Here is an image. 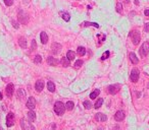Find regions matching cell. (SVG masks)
I'll return each instance as SVG.
<instances>
[{"label":"cell","instance_id":"1","mask_svg":"<svg viewBox=\"0 0 149 130\" xmlns=\"http://www.w3.org/2000/svg\"><path fill=\"white\" fill-rule=\"evenodd\" d=\"M64 109H65V106L64 104L61 103V102H56L54 104V112L58 115V116H61L63 113H64Z\"/></svg>","mask_w":149,"mask_h":130},{"label":"cell","instance_id":"2","mask_svg":"<svg viewBox=\"0 0 149 130\" xmlns=\"http://www.w3.org/2000/svg\"><path fill=\"white\" fill-rule=\"evenodd\" d=\"M130 38L132 39V42L134 45H138L140 40H141V36H140V33L138 31H132L130 33Z\"/></svg>","mask_w":149,"mask_h":130},{"label":"cell","instance_id":"3","mask_svg":"<svg viewBox=\"0 0 149 130\" xmlns=\"http://www.w3.org/2000/svg\"><path fill=\"white\" fill-rule=\"evenodd\" d=\"M139 53H140V55L142 57L147 56V54L149 53V42L146 41V42H144L142 44V46H141V48L139 50Z\"/></svg>","mask_w":149,"mask_h":130},{"label":"cell","instance_id":"4","mask_svg":"<svg viewBox=\"0 0 149 130\" xmlns=\"http://www.w3.org/2000/svg\"><path fill=\"white\" fill-rule=\"evenodd\" d=\"M15 123V117H14V114L12 112H9L7 114V117H6V125L7 127H11L13 126Z\"/></svg>","mask_w":149,"mask_h":130},{"label":"cell","instance_id":"5","mask_svg":"<svg viewBox=\"0 0 149 130\" xmlns=\"http://www.w3.org/2000/svg\"><path fill=\"white\" fill-rule=\"evenodd\" d=\"M139 75H140V72L137 68H134L132 71H131V74H130V78L133 82H137L138 79H139Z\"/></svg>","mask_w":149,"mask_h":130},{"label":"cell","instance_id":"6","mask_svg":"<svg viewBox=\"0 0 149 130\" xmlns=\"http://www.w3.org/2000/svg\"><path fill=\"white\" fill-rule=\"evenodd\" d=\"M18 20L21 22V23H23V24H26V23H28V21H29V16H28V14L24 12V11H19V13H18Z\"/></svg>","mask_w":149,"mask_h":130},{"label":"cell","instance_id":"7","mask_svg":"<svg viewBox=\"0 0 149 130\" xmlns=\"http://www.w3.org/2000/svg\"><path fill=\"white\" fill-rule=\"evenodd\" d=\"M20 126L23 130H35L34 126H32V124L26 122L24 119H20Z\"/></svg>","mask_w":149,"mask_h":130},{"label":"cell","instance_id":"8","mask_svg":"<svg viewBox=\"0 0 149 130\" xmlns=\"http://www.w3.org/2000/svg\"><path fill=\"white\" fill-rule=\"evenodd\" d=\"M13 93H14V85L12 83L7 84V86L5 89V95L7 96V98H11L13 96Z\"/></svg>","mask_w":149,"mask_h":130},{"label":"cell","instance_id":"9","mask_svg":"<svg viewBox=\"0 0 149 130\" xmlns=\"http://www.w3.org/2000/svg\"><path fill=\"white\" fill-rule=\"evenodd\" d=\"M125 117H126V114H125V112H123L122 110L117 111V112L115 113V115H114V119H115V121H117V122L122 121L123 119H125Z\"/></svg>","mask_w":149,"mask_h":130},{"label":"cell","instance_id":"10","mask_svg":"<svg viewBox=\"0 0 149 130\" xmlns=\"http://www.w3.org/2000/svg\"><path fill=\"white\" fill-rule=\"evenodd\" d=\"M27 107H28L31 111H33V110L35 109V107H36V100H35V98L31 97V98H29V99H28V102H27Z\"/></svg>","mask_w":149,"mask_h":130},{"label":"cell","instance_id":"11","mask_svg":"<svg viewBox=\"0 0 149 130\" xmlns=\"http://www.w3.org/2000/svg\"><path fill=\"white\" fill-rule=\"evenodd\" d=\"M120 89V85L119 84H111L108 86V93L110 95H115Z\"/></svg>","mask_w":149,"mask_h":130},{"label":"cell","instance_id":"12","mask_svg":"<svg viewBox=\"0 0 149 130\" xmlns=\"http://www.w3.org/2000/svg\"><path fill=\"white\" fill-rule=\"evenodd\" d=\"M61 50V45L58 44V43H53L52 46H51V51L53 54H58Z\"/></svg>","mask_w":149,"mask_h":130},{"label":"cell","instance_id":"13","mask_svg":"<svg viewBox=\"0 0 149 130\" xmlns=\"http://www.w3.org/2000/svg\"><path fill=\"white\" fill-rule=\"evenodd\" d=\"M47 63L48 65H50V66H56L58 64V60L52 56H48L47 57Z\"/></svg>","mask_w":149,"mask_h":130},{"label":"cell","instance_id":"14","mask_svg":"<svg viewBox=\"0 0 149 130\" xmlns=\"http://www.w3.org/2000/svg\"><path fill=\"white\" fill-rule=\"evenodd\" d=\"M95 118H96V120L98 122H105L107 120V116L105 114H103V113H97Z\"/></svg>","mask_w":149,"mask_h":130},{"label":"cell","instance_id":"15","mask_svg":"<svg viewBox=\"0 0 149 130\" xmlns=\"http://www.w3.org/2000/svg\"><path fill=\"white\" fill-rule=\"evenodd\" d=\"M43 88H44V81H43V80H37V81H36V84H35L36 91H37L38 93H40V92H42Z\"/></svg>","mask_w":149,"mask_h":130},{"label":"cell","instance_id":"16","mask_svg":"<svg viewBox=\"0 0 149 130\" xmlns=\"http://www.w3.org/2000/svg\"><path fill=\"white\" fill-rule=\"evenodd\" d=\"M129 57H130V60H131V62H132L133 64H138L139 59L137 58V56H136V54H135V53L131 52V53L129 54Z\"/></svg>","mask_w":149,"mask_h":130},{"label":"cell","instance_id":"17","mask_svg":"<svg viewBox=\"0 0 149 130\" xmlns=\"http://www.w3.org/2000/svg\"><path fill=\"white\" fill-rule=\"evenodd\" d=\"M40 39H41V43L42 44H46L48 42V36H47V34L45 32H42L40 34Z\"/></svg>","mask_w":149,"mask_h":130},{"label":"cell","instance_id":"18","mask_svg":"<svg viewBox=\"0 0 149 130\" xmlns=\"http://www.w3.org/2000/svg\"><path fill=\"white\" fill-rule=\"evenodd\" d=\"M18 44H19V46H20V48H26L27 47V40L24 39L23 37H20L19 39H18Z\"/></svg>","mask_w":149,"mask_h":130},{"label":"cell","instance_id":"19","mask_svg":"<svg viewBox=\"0 0 149 130\" xmlns=\"http://www.w3.org/2000/svg\"><path fill=\"white\" fill-rule=\"evenodd\" d=\"M47 89H48V91L50 92V93H54L55 92V85H54V83L52 81H48Z\"/></svg>","mask_w":149,"mask_h":130},{"label":"cell","instance_id":"20","mask_svg":"<svg viewBox=\"0 0 149 130\" xmlns=\"http://www.w3.org/2000/svg\"><path fill=\"white\" fill-rule=\"evenodd\" d=\"M60 63H61V65H62L63 67H68V66L70 65L69 60L67 59V57H63V58L60 60Z\"/></svg>","mask_w":149,"mask_h":130},{"label":"cell","instance_id":"21","mask_svg":"<svg viewBox=\"0 0 149 130\" xmlns=\"http://www.w3.org/2000/svg\"><path fill=\"white\" fill-rule=\"evenodd\" d=\"M66 57H67V59L69 61H71V60H73L74 58H76V53L72 52V51H68L67 53H66Z\"/></svg>","mask_w":149,"mask_h":130},{"label":"cell","instance_id":"22","mask_svg":"<svg viewBox=\"0 0 149 130\" xmlns=\"http://www.w3.org/2000/svg\"><path fill=\"white\" fill-rule=\"evenodd\" d=\"M60 15H61V17H62V19H63L64 21H69V20H70V16H69V14H68L67 12L61 11V12H60Z\"/></svg>","mask_w":149,"mask_h":130},{"label":"cell","instance_id":"23","mask_svg":"<svg viewBox=\"0 0 149 130\" xmlns=\"http://www.w3.org/2000/svg\"><path fill=\"white\" fill-rule=\"evenodd\" d=\"M77 53L80 55V56H84L85 54H86V49L84 48V47H78V49H77Z\"/></svg>","mask_w":149,"mask_h":130},{"label":"cell","instance_id":"24","mask_svg":"<svg viewBox=\"0 0 149 130\" xmlns=\"http://www.w3.org/2000/svg\"><path fill=\"white\" fill-rule=\"evenodd\" d=\"M102 104H103V99H102V98L98 99L97 102L95 103V105H94V108H95V109H99V108L102 106Z\"/></svg>","mask_w":149,"mask_h":130},{"label":"cell","instance_id":"25","mask_svg":"<svg viewBox=\"0 0 149 130\" xmlns=\"http://www.w3.org/2000/svg\"><path fill=\"white\" fill-rule=\"evenodd\" d=\"M28 118H29L30 122H34V121L36 120V114H35L33 111H30V112L28 113Z\"/></svg>","mask_w":149,"mask_h":130},{"label":"cell","instance_id":"26","mask_svg":"<svg viewBox=\"0 0 149 130\" xmlns=\"http://www.w3.org/2000/svg\"><path fill=\"white\" fill-rule=\"evenodd\" d=\"M83 27H90V25H92V27H95V28H99V24L96 23V22H88V21H85L83 22Z\"/></svg>","mask_w":149,"mask_h":130},{"label":"cell","instance_id":"27","mask_svg":"<svg viewBox=\"0 0 149 130\" xmlns=\"http://www.w3.org/2000/svg\"><path fill=\"white\" fill-rule=\"evenodd\" d=\"M99 94H100V91H99V90H95L94 92H92V93L90 94V99H92V100L96 99V98L99 96Z\"/></svg>","mask_w":149,"mask_h":130},{"label":"cell","instance_id":"28","mask_svg":"<svg viewBox=\"0 0 149 130\" xmlns=\"http://www.w3.org/2000/svg\"><path fill=\"white\" fill-rule=\"evenodd\" d=\"M73 103L71 102V101H68L66 104H65V109L66 110H68V111H71L72 109H73Z\"/></svg>","mask_w":149,"mask_h":130},{"label":"cell","instance_id":"29","mask_svg":"<svg viewBox=\"0 0 149 130\" xmlns=\"http://www.w3.org/2000/svg\"><path fill=\"white\" fill-rule=\"evenodd\" d=\"M24 95H26V93H24L23 90L19 89V90L17 91V97H18V99H22V98L24 97Z\"/></svg>","mask_w":149,"mask_h":130},{"label":"cell","instance_id":"30","mask_svg":"<svg viewBox=\"0 0 149 130\" xmlns=\"http://www.w3.org/2000/svg\"><path fill=\"white\" fill-rule=\"evenodd\" d=\"M83 105H84L85 109H87V110H89V109H91V108H92V104H91L89 101H85V102L83 103Z\"/></svg>","mask_w":149,"mask_h":130},{"label":"cell","instance_id":"31","mask_svg":"<svg viewBox=\"0 0 149 130\" xmlns=\"http://www.w3.org/2000/svg\"><path fill=\"white\" fill-rule=\"evenodd\" d=\"M34 62H35L36 64L41 63V62H42V57H41L40 55H36V56H35V58H34Z\"/></svg>","mask_w":149,"mask_h":130},{"label":"cell","instance_id":"32","mask_svg":"<svg viewBox=\"0 0 149 130\" xmlns=\"http://www.w3.org/2000/svg\"><path fill=\"white\" fill-rule=\"evenodd\" d=\"M83 61L82 60H77L76 61V63H74V67H76V68H80L82 65H83Z\"/></svg>","mask_w":149,"mask_h":130},{"label":"cell","instance_id":"33","mask_svg":"<svg viewBox=\"0 0 149 130\" xmlns=\"http://www.w3.org/2000/svg\"><path fill=\"white\" fill-rule=\"evenodd\" d=\"M116 11L118 13H121L122 12V5H121V3H117L116 4Z\"/></svg>","mask_w":149,"mask_h":130},{"label":"cell","instance_id":"34","mask_svg":"<svg viewBox=\"0 0 149 130\" xmlns=\"http://www.w3.org/2000/svg\"><path fill=\"white\" fill-rule=\"evenodd\" d=\"M108 57H109V51H106L105 53H103V55H102L101 59H102V60H105V59H107Z\"/></svg>","mask_w":149,"mask_h":130},{"label":"cell","instance_id":"35","mask_svg":"<svg viewBox=\"0 0 149 130\" xmlns=\"http://www.w3.org/2000/svg\"><path fill=\"white\" fill-rule=\"evenodd\" d=\"M4 3L6 6H11L13 4V0H4Z\"/></svg>","mask_w":149,"mask_h":130},{"label":"cell","instance_id":"36","mask_svg":"<svg viewBox=\"0 0 149 130\" xmlns=\"http://www.w3.org/2000/svg\"><path fill=\"white\" fill-rule=\"evenodd\" d=\"M36 48H37V45H36V41H35V40H33V41H32V49H33V50H35Z\"/></svg>","mask_w":149,"mask_h":130},{"label":"cell","instance_id":"37","mask_svg":"<svg viewBox=\"0 0 149 130\" xmlns=\"http://www.w3.org/2000/svg\"><path fill=\"white\" fill-rule=\"evenodd\" d=\"M144 30H145V32H146V33H149V22L145 24V28H144Z\"/></svg>","mask_w":149,"mask_h":130},{"label":"cell","instance_id":"38","mask_svg":"<svg viewBox=\"0 0 149 130\" xmlns=\"http://www.w3.org/2000/svg\"><path fill=\"white\" fill-rule=\"evenodd\" d=\"M12 25H13V28L18 29V24H17V22H15L14 20H12Z\"/></svg>","mask_w":149,"mask_h":130},{"label":"cell","instance_id":"39","mask_svg":"<svg viewBox=\"0 0 149 130\" xmlns=\"http://www.w3.org/2000/svg\"><path fill=\"white\" fill-rule=\"evenodd\" d=\"M98 38L100 39V41L102 42V41H103V40L105 39V36H104V35H98Z\"/></svg>","mask_w":149,"mask_h":130},{"label":"cell","instance_id":"40","mask_svg":"<svg viewBox=\"0 0 149 130\" xmlns=\"http://www.w3.org/2000/svg\"><path fill=\"white\" fill-rule=\"evenodd\" d=\"M144 13H145V15H146V16H148V17H149V9H146V10L144 11Z\"/></svg>","mask_w":149,"mask_h":130},{"label":"cell","instance_id":"41","mask_svg":"<svg viewBox=\"0 0 149 130\" xmlns=\"http://www.w3.org/2000/svg\"><path fill=\"white\" fill-rule=\"evenodd\" d=\"M0 100H2V94L0 93Z\"/></svg>","mask_w":149,"mask_h":130},{"label":"cell","instance_id":"42","mask_svg":"<svg viewBox=\"0 0 149 130\" xmlns=\"http://www.w3.org/2000/svg\"><path fill=\"white\" fill-rule=\"evenodd\" d=\"M125 1H126L127 3H129V1H130V0H125Z\"/></svg>","mask_w":149,"mask_h":130},{"label":"cell","instance_id":"43","mask_svg":"<svg viewBox=\"0 0 149 130\" xmlns=\"http://www.w3.org/2000/svg\"><path fill=\"white\" fill-rule=\"evenodd\" d=\"M0 130H3V128H2V127H0Z\"/></svg>","mask_w":149,"mask_h":130},{"label":"cell","instance_id":"44","mask_svg":"<svg viewBox=\"0 0 149 130\" xmlns=\"http://www.w3.org/2000/svg\"><path fill=\"white\" fill-rule=\"evenodd\" d=\"M148 89H149V83H148Z\"/></svg>","mask_w":149,"mask_h":130}]
</instances>
